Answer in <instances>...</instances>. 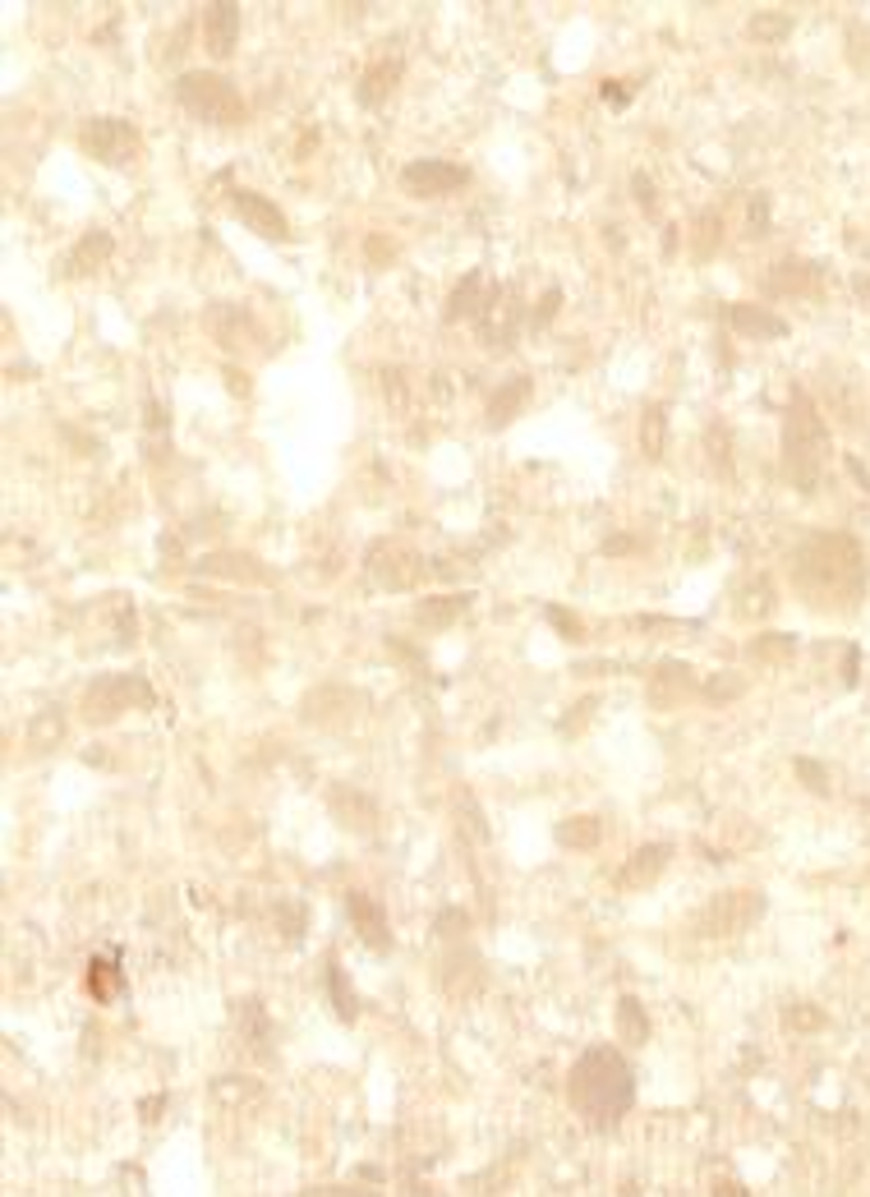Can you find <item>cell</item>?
<instances>
[{
    "label": "cell",
    "instance_id": "e0dca14e",
    "mask_svg": "<svg viewBox=\"0 0 870 1197\" xmlns=\"http://www.w3.org/2000/svg\"><path fill=\"white\" fill-rule=\"evenodd\" d=\"M728 323L741 336H756V342H779V336H788V323L773 318L769 310H756V304H728Z\"/></svg>",
    "mask_w": 870,
    "mask_h": 1197
},
{
    "label": "cell",
    "instance_id": "277c9868",
    "mask_svg": "<svg viewBox=\"0 0 870 1197\" xmlns=\"http://www.w3.org/2000/svg\"><path fill=\"white\" fill-rule=\"evenodd\" d=\"M175 98L180 106L190 111L203 125H216V130H231L244 120V98L235 92V83L216 70H190L175 79Z\"/></svg>",
    "mask_w": 870,
    "mask_h": 1197
},
{
    "label": "cell",
    "instance_id": "8992f818",
    "mask_svg": "<svg viewBox=\"0 0 870 1197\" xmlns=\"http://www.w3.org/2000/svg\"><path fill=\"white\" fill-rule=\"evenodd\" d=\"M152 687L143 678H98L83 696V719L88 723H115L124 710H148Z\"/></svg>",
    "mask_w": 870,
    "mask_h": 1197
},
{
    "label": "cell",
    "instance_id": "4fadbf2b",
    "mask_svg": "<svg viewBox=\"0 0 870 1197\" xmlns=\"http://www.w3.org/2000/svg\"><path fill=\"white\" fill-rule=\"evenodd\" d=\"M327 807H332L336 824L355 829V834H373V829H378V807H373V797H364L360 788H341L336 783L327 792Z\"/></svg>",
    "mask_w": 870,
    "mask_h": 1197
},
{
    "label": "cell",
    "instance_id": "d4e9b609",
    "mask_svg": "<svg viewBox=\"0 0 870 1197\" xmlns=\"http://www.w3.org/2000/svg\"><path fill=\"white\" fill-rule=\"evenodd\" d=\"M640 452H645V460H664V452H668V415H664V406H645V415H640Z\"/></svg>",
    "mask_w": 870,
    "mask_h": 1197
},
{
    "label": "cell",
    "instance_id": "52a82bcc",
    "mask_svg": "<svg viewBox=\"0 0 870 1197\" xmlns=\"http://www.w3.org/2000/svg\"><path fill=\"white\" fill-rule=\"evenodd\" d=\"M83 152L92 162H102V166H124L139 152V130L130 125V120H88L83 134H79Z\"/></svg>",
    "mask_w": 870,
    "mask_h": 1197
},
{
    "label": "cell",
    "instance_id": "836d02e7",
    "mask_svg": "<svg viewBox=\"0 0 870 1197\" xmlns=\"http://www.w3.org/2000/svg\"><path fill=\"white\" fill-rule=\"evenodd\" d=\"M465 931H471V916H465L461 907H447V912L438 916V926H433V935H438V940H452V935L461 940Z\"/></svg>",
    "mask_w": 870,
    "mask_h": 1197
},
{
    "label": "cell",
    "instance_id": "74e56055",
    "mask_svg": "<svg viewBox=\"0 0 870 1197\" xmlns=\"http://www.w3.org/2000/svg\"><path fill=\"white\" fill-rule=\"evenodd\" d=\"M548 618H553V627L563 631V636H580V622L576 618H567V612H557V608H548Z\"/></svg>",
    "mask_w": 870,
    "mask_h": 1197
},
{
    "label": "cell",
    "instance_id": "cb8c5ba5",
    "mask_svg": "<svg viewBox=\"0 0 870 1197\" xmlns=\"http://www.w3.org/2000/svg\"><path fill=\"white\" fill-rule=\"evenodd\" d=\"M465 603H471V595H443V599H424L419 603V612H415V622L424 627V631H443V627H452L461 612H465Z\"/></svg>",
    "mask_w": 870,
    "mask_h": 1197
},
{
    "label": "cell",
    "instance_id": "60d3db41",
    "mask_svg": "<svg viewBox=\"0 0 870 1197\" xmlns=\"http://www.w3.org/2000/svg\"><path fill=\"white\" fill-rule=\"evenodd\" d=\"M396 250H383V235H368V258L373 263H383V258H392Z\"/></svg>",
    "mask_w": 870,
    "mask_h": 1197
},
{
    "label": "cell",
    "instance_id": "ba28073f",
    "mask_svg": "<svg viewBox=\"0 0 870 1197\" xmlns=\"http://www.w3.org/2000/svg\"><path fill=\"white\" fill-rule=\"evenodd\" d=\"M465 180H471L465 166L428 158V162H411L406 171H401V190L415 194V199H443V194H456Z\"/></svg>",
    "mask_w": 870,
    "mask_h": 1197
},
{
    "label": "cell",
    "instance_id": "e575fe53",
    "mask_svg": "<svg viewBox=\"0 0 870 1197\" xmlns=\"http://www.w3.org/2000/svg\"><path fill=\"white\" fill-rule=\"evenodd\" d=\"M788 1027H797V1032H816V1027H825V1018H820V1008L797 1004V1008H788Z\"/></svg>",
    "mask_w": 870,
    "mask_h": 1197
},
{
    "label": "cell",
    "instance_id": "d6986e66",
    "mask_svg": "<svg viewBox=\"0 0 870 1197\" xmlns=\"http://www.w3.org/2000/svg\"><path fill=\"white\" fill-rule=\"evenodd\" d=\"M107 258H111V235L107 231H88L74 244V254L65 258V276H92Z\"/></svg>",
    "mask_w": 870,
    "mask_h": 1197
},
{
    "label": "cell",
    "instance_id": "44dd1931",
    "mask_svg": "<svg viewBox=\"0 0 870 1197\" xmlns=\"http://www.w3.org/2000/svg\"><path fill=\"white\" fill-rule=\"evenodd\" d=\"M484 295H488L484 272H465V276H461V286H456L452 300H447V323H456V318H479V314H484Z\"/></svg>",
    "mask_w": 870,
    "mask_h": 1197
},
{
    "label": "cell",
    "instance_id": "d590c367",
    "mask_svg": "<svg viewBox=\"0 0 870 1197\" xmlns=\"http://www.w3.org/2000/svg\"><path fill=\"white\" fill-rule=\"evenodd\" d=\"M300 1197H383V1193H368V1188H351V1184H327V1188H304Z\"/></svg>",
    "mask_w": 870,
    "mask_h": 1197
},
{
    "label": "cell",
    "instance_id": "5b68a950",
    "mask_svg": "<svg viewBox=\"0 0 870 1197\" xmlns=\"http://www.w3.org/2000/svg\"><path fill=\"white\" fill-rule=\"evenodd\" d=\"M760 916H765V894H756V889H732V894L709 899V907L696 921V931L705 940H732V935L751 931Z\"/></svg>",
    "mask_w": 870,
    "mask_h": 1197
},
{
    "label": "cell",
    "instance_id": "5bb4252c",
    "mask_svg": "<svg viewBox=\"0 0 870 1197\" xmlns=\"http://www.w3.org/2000/svg\"><path fill=\"white\" fill-rule=\"evenodd\" d=\"M235 1027H240V1046L259 1064H267L272 1059V1023H267V1013H263L259 1000H240L235 1004Z\"/></svg>",
    "mask_w": 870,
    "mask_h": 1197
},
{
    "label": "cell",
    "instance_id": "d6a6232c",
    "mask_svg": "<svg viewBox=\"0 0 870 1197\" xmlns=\"http://www.w3.org/2000/svg\"><path fill=\"white\" fill-rule=\"evenodd\" d=\"M792 770H797V779H801L806 788H811L816 797H829V774L820 770V764H816V760H806V755H797V760H792Z\"/></svg>",
    "mask_w": 870,
    "mask_h": 1197
},
{
    "label": "cell",
    "instance_id": "3957f363",
    "mask_svg": "<svg viewBox=\"0 0 870 1197\" xmlns=\"http://www.w3.org/2000/svg\"><path fill=\"white\" fill-rule=\"evenodd\" d=\"M829 428L816 410V402L806 396L801 387L792 392L788 402V424H783V466H788V479L801 488V494H816L820 488V470L829 460Z\"/></svg>",
    "mask_w": 870,
    "mask_h": 1197
},
{
    "label": "cell",
    "instance_id": "8d00e7d4",
    "mask_svg": "<svg viewBox=\"0 0 870 1197\" xmlns=\"http://www.w3.org/2000/svg\"><path fill=\"white\" fill-rule=\"evenodd\" d=\"M557 304H563V291H548V295H544V304H539V314H535V327H544V323L553 318Z\"/></svg>",
    "mask_w": 870,
    "mask_h": 1197
},
{
    "label": "cell",
    "instance_id": "f35d334b",
    "mask_svg": "<svg viewBox=\"0 0 870 1197\" xmlns=\"http://www.w3.org/2000/svg\"><path fill=\"white\" fill-rule=\"evenodd\" d=\"M276 916H286V935L300 940V912H291L286 903H276Z\"/></svg>",
    "mask_w": 870,
    "mask_h": 1197
},
{
    "label": "cell",
    "instance_id": "4dcf8cb0",
    "mask_svg": "<svg viewBox=\"0 0 870 1197\" xmlns=\"http://www.w3.org/2000/svg\"><path fill=\"white\" fill-rule=\"evenodd\" d=\"M60 737H65V723H60V714H38L33 719V737H28V742H33V751H51Z\"/></svg>",
    "mask_w": 870,
    "mask_h": 1197
},
{
    "label": "cell",
    "instance_id": "7402d4cb",
    "mask_svg": "<svg viewBox=\"0 0 870 1197\" xmlns=\"http://www.w3.org/2000/svg\"><path fill=\"white\" fill-rule=\"evenodd\" d=\"M199 571H203V576H226V580H249V586L267 580L263 567H259L254 558H244V552H208V558L199 562Z\"/></svg>",
    "mask_w": 870,
    "mask_h": 1197
},
{
    "label": "cell",
    "instance_id": "ac0fdd59",
    "mask_svg": "<svg viewBox=\"0 0 870 1197\" xmlns=\"http://www.w3.org/2000/svg\"><path fill=\"white\" fill-rule=\"evenodd\" d=\"M765 291L769 295H811V291H820V267L816 263H779L769 272Z\"/></svg>",
    "mask_w": 870,
    "mask_h": 1197
},
{
    "label": "cell",
    "instance_id": "30bf717a",
    "mask_svg": "<svg viewBox=\"0 0 870 1197\" xmlns=\"http://www.w3.org/2000/svg\"><path fill=\"white\" fill-rule=\"evenodd\" d=\"M231 207H235V217L254 231V235H263V240H276L282 244L286 235H291V226H286V217H282V207H276L272 199H263V194H254V190H235L231 194Z\"/></svg>",
    "mask_w": 870,
    "mask_h": 1197
},
{
    "label": "cell",
    "instance_id": "9c48e42d",
    "mask_svg": "<svg viewBox=\"0 0 870 1197\" xmlns=\"http://www.w3.org/2000/svg\"><path fill=\"white\" fill-rule=\"evenodd\" d=\"M368 571L373 580H378L383 590H411L415 580L424 576V558L411 548H401V544H378L368 552Z\"/></svg>",
    "mask_w": 870,
    "mask_h": 1197
},
{
    "label": "cell",
    "instance_id": "2e32d148",
    "mask_svg": "<svg viewBox=\"0 0 870 1197\" xmlns=\"http://www.w3.org/2000/svg\"><path fill=\"white\" fill-rule=\"evenodd\" d=\"M401 65H406V60H401V55H387V51L373 60V65L360 74V106H368V111H373V106H383V102L392 98L396 79H401Z\"/></svg>",
    "mask_w": 870,
    "mask_h": 1197
},
{
    "label": "cell",
    "instance_id": "ffe728a7",
    "mask_svg": "<svg viewBox=\"0 0 870 1197\" xmlns=\"http://www.w3.org/2000/svg\"><path fill=\"white\" fill-rule=\"evenodd\" d=\"M668 856H672V848L668 843H649V848H640L631 862H627V871H621V884L627 889H645V884H655L659 880V871L668 866Z\"/></svg>",
    "mask_w": 870,
    "mask_h": 1197
},
{
    "label": "cell",
    "instance_id": "6da1fadb",
    "mask_svg": "<svg viewBox=\"0 0 870 1197\" xmlns=\"http://www.w3.org/2000/svg\"><path fill=\"white\" fill-rule=\"evenodd\" d=\"M792 576H797V590L811 603L848 612L866 595L861 544L843 530H820L792 552Z\"/></svg>",
    "mask_w": 870,
    "mask_h": 1197
},
{
    "label": "cell",
    "instance_id": "83f0119b",
    "mask_svg": "<svg viewBox=\"0 0 870 1197\" xmlns=\"http://www.w3.org/2000/svg\"><path fill=\"white\" fill-rule=\"evenodd\" d=\"M327 991H332V1008H336V1018H341V1023H355V1018H360V1000H355V991H351L346 972L336 967V958H327Z\"/></svg>",
    "mask_w": 870,
    "mask_h": 1197
},
{
    "label": "cell",
    "instance_id": "4316f807",
    "mask_svg": "<svg viewBox=\"0 0 870 1197\" xmlns=\"http://www.w3.org/2000/svg\"><path fill=\"white\" fill-rule=\"evenodd\" d=\"M617 1032L627 1046H645L649 1041V1018H645V1004L636 995H621L617 1000Z\"/></svg>",
    "mask_w": 870,
    "mask_h": 1197
},
{
    "label": "cell",
    "instance_id": "9a60e30c",
    "mask_svg": "<svg viewBox=\"0 0 870 1197\" xmlns=\"http://www.w3.org/2000/svg\"><path fill=\"white\" fill-rule=\"evenodd\" d=\"M203 42L212 55H231L235 42H240V6H226V0H216V6L203 10Z\"/></svg>",
    "mask_w": 870,
    "mask_h": 1197
},
{
    "label": "cell",
    "instance_id": "7a4b0ae2",
    "mask_svg": "<svg viewBox=\"0 0 870 1197\" xmlns=\"http://www.w3.org/2000/svg\"><path fill=\"white\" fill-rule=\"evenodd\" d=\"M567 1096L571 1110L589 1124V1128H613L621 1115L631 1110L636 1100V1073L627 1064V1055L613 1046H589L567 1078Z\"/></svg>",
    "mask_w": 870,
    "mask_h": 1197
},
{
    "label": "cell",
    "instance_id": "7c38bea8",
    "mask_svg": "<svg viewBox=\"0 0 870 1197\" xmlns=\"http://www.w3.org/2000/svg\"><path fill=\"white\" fill-rule=\"evenodd\" d=\"M438 976H443V991L452 995V1000H471L479 986H484V963L475 958V949H452V954L443 958V967H438Z\"/></svg>",
    "mask_w": 870,
    "mask_h": 1197
},
{
    "label": "cell",
    "instance_id": "b9f144b4",
    "mask_svg": "<svg viewBox=\"0 0 870 1197\" xmlns=\"http://www.w3.org/2000/svg\"><path fill=\"white\" fill-rule=\"evenodd\" d=\"M843 678L857 682V650H848V659H843Z\"/></svg>",
    "mask_w": 870,
    "mask_h": 1197
},
{
    "label": "cell",
    "instance_id": "603a6c76",
    "mask_svg": "<svg viewBox=\"0 0 870 1197\" xmlns=\"http://www.w3.org/2000/svg\"><path fill=\"white\" fill-rule=\"evenodd\" d=\"M530 387H535L530 378H512V383L497 387V396L488 402V424H493V428H507V424L520 415V406L530 402Z\"/></svg>",
    "mask_w": 870,
    "mask_h": 1197
},
{
    "label": "cell",
    "instance_id": "1f68e13d",
    "mask_svg": "<svg viewBox=\"0 0 870 1197\" xmlns=\"http://www.w3.org/2000/svg\"><path fill=\"white\" fill-rule=\"evenodd\" d=\"M792 650H797V640H792V636H765V640L751 645V655H756V659H769V663L792 659Z\"/></svg>",
    "mask_w": 870,
    "mask_h": 1197
},
{
    "label": "cell",
    "instance_id": "ab89813d",
    "mask_svg": "<svg viewBox=\"0 0 870 1197\" xmlns=\"http://www.w3.org/2000/svg\"><path fill=\"white\" fill-rule=\"evenodd\" d=\"M714 1197H751V1193H746L737 1179H724V1184H714Z\"/></svg>",
    "mask_w": 870,
    "mask_h": 1197
},
{
    "label": "cell",
    "instance_id": "8fae6325",
    "mask_svg": "<svg viewBox=\"0 0 870 1197\" xmlns=\"http://www.w3.org/2000/svg\"><path fill=\"white\" fill-rule=\"evenodd\" d=\"M346 916H351L355 935L364 940V949H373V954H387V949H392V926H387V912L378 903H373L368 894H346Z\"/></svg>",
    "mask_w": 870,
    "mask_h": 1197
},
{
    "label": "cell",
    "instance_id": "484cf974",
    "mask_svg": "<svg viewBox=\"0 0 870 1197\" xmlns=\"http://www.w3.org/2000/svg\"><path fill=\"white\" fill-rule=\"evenodd\" d=\"M604 839V824L595 815H576V820H563L557 824V843L571 848V852H589V848H599Z\"/></svg>",
    "mask_w": 870,
    "mask_h": 1197
},
{
    "label": "cell",
    "instance_id": "f1b7e54d",
    "mask_svg": "<svg viewBox=\"0 0 870 1197\" xmlns=\"http://www.w3.org/2000/svg\"><path fill=\"white\" fill-rule=\"evenodd\" d=\"M88 991H92V1000H102V1004H111L120 995V967H115V958H92L88 963Z\"/></svg>",
    "mask_w": 870,
    "mask_h": 1197
},
{
    "label": "cell",
    "instance_id": "f546056e",
    "mask_svg": "<svg viewBox=\"0 0 870 1197\" xmlns=\"http://www.w3.org/2000/svg\"><path fill=\"white\" fill-rule=\"evenodd\" d=\"M792 33V14H783V10H760V14H751V38L756 42H783Z\"/></svg>",
    "mask_w": 870,
    "mask_h": 1197
}]
</instances>
